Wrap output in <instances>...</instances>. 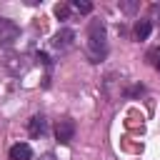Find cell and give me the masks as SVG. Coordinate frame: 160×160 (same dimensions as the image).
<instances>
[{
    "label": "cell",
    "mask_w": 160,
    "mask_h": 160,
    "mask_svg": "<svg viewBox=\"0 0 160 160\" xmlns=\"http://www.w3.org/2000/svg\"><path fill=\"white\" fill-rule=\"evenodd\" d=\"M88 55L92 62H100L105 55H108V42H105V25L100 20H92L90 22V30H88Z\"/></svg>",
    "instance_id": "6da1fadb"
},
{
    "label": "cell",
    "mask_w": 160,
    "mask_h": 160,
    "mask_svg": "<svg viewBox=\"0 0 160 160\" xmlns=\"http://www.w3.org/2000/svg\"><path fill=\"white\" fill-rule=\"evenodd\" d=\"M20 38V28L12 20H0V45H12Z\"/></svg>",
    "instance_id": "7a4b0ae2"
},
{
    "label": "cell",
    "mask_w": 160,
    "mask_h": 160,
    "mask_svg": "<svg viewBox=\"0 0 160 160\" xmlns=\"http://www.w3.org/2000/svg\"><path fill=\"white\" fill-rule=\"evenodd\" d=\"M72 42H75V32L70 30V28H60L58 32H55V38H52V48L55 50H70L72 48Z\"/></svg>",
    "instance_id": "3957f363"
},
{
    "label": "cell",
    "mask_w": 160,
    "mask_h": 160,
    "mask_svg": "<svg viewBox=\"0 0 160 160\" xmlns=\"http://www.w3.org/2000/svg\"><path fill=\"white\" fill-rule=\"evenodd\" d=\"M72 135H75V122H72L70 118L58 120V125H55V138H58L62 145H68V142L72 140Z\"/></svg>",
    "instance_id": "277c9868"
},
{
    "label": "cell",
    "mask_w": 160,
    "mask_h": 160,
    "mask_svg": "<svg viewBox=\"0 0 160 160\" xmlns=\"http://www.w3.org/2000/svg\"><path fill=\"white\" fill-rule=\"evenodd\" d=\"M28 130H30L32 138H42V135L48 132V120H45L42 115H32V118L28 120Z\"/></svg>",
    "instance_id": "5b68a950"
},
{
    "label": "cell",
    "mask_w": 160,
    "mask_h": 160,
    "mask_svg": "<svg viewBox=\"0 0 160 160\" xmlns=\"http://www.w3.org/2000/svg\"><path fill=\"white\" fill-rule=\"evenodd\" d=\"M8 155H10V160H30L32 158V150H30L28 142H15Z\"/></svg>",
    "instance_id": "8992f818"
},
{
    "label": "cell",
    "mask_w": 160,
    "mask_h": 160,
    "mask_svg": "<svg viewBox=\"0 0 160 160\" xmlns=\"http://www.w3.org/2000/svg\"><path fill=\"white\" fill-rule=\"evenodd\" d=\"M150 30H152V22L150 20H138L135 28H132V35H135V40H148Z\"/></svg>",
    "instance_id": "52a82bcc"
},
{
    "label": "cell",
    "mask_w": 160,
    "mask_h": 160,
    "mask_svg": "<svg viewBox=\"0 0 160 160\" xmlns=\"http://www.w3.org/2000/svg\"><path fill=\"white\" fill-rule=\"evenodd\" d=\"M72 8H75L78 12H82V15H88V12L92 10V2H88V0H75V2H72Z\"/></svg>",
    "instance_id": "ba28073f"
},
{
    "label": "cell",
    "mask_w": 160,
    "mask_h": 160,
    "mask_svg": "<svg viewBox=\"0 0 160 160\" xmlns=\"http://www.w3.org/2000/svg\"><path fill=\"white\" fill-rule=\"evenodd\" d=\"M120 10L130 15V12H135V10H138V2H120Z\"/></svg>",
    "instance_id": "9c48e42d"
},
{
    "label": "cell",
    "mask_w": 160,
    "mask_h": 160,
    "mask_svg": "<svg viewBox=\"0 0 160 160\" xmlns=\"http://www.w3.org/2000/svg\"><path fill=\"white\" fill-rule=\"evenodd\" d=\"M68 12H70V10H68V5H55V15H58V18H62V20H65V18H68Z\"/></svg>",
    "instance_id": "30bf717a"
},
{
    "label": "cell",
    "mask_w": 160,
    "mask_h": 160,
    "mask_svg": "<svg viewBox=\"0 0 160 160\" xmlns=\"http://www.w3.org/2000/svg\"><path fill=\"white\" fill-rule=\"evenodd\" d=\"M40 160H58V158H55V152H45V155H40Z\"/></svg>",
    "instance_id": "8fae6325"
},
{
    "label": "cell",
    "mask_w": 160,
    "mask_h": 160,
    "mask_svg": "<svg viewBox=\"0 0 160 160\" xmlns=\"http://www.w3.org/2000/svg\"><path fill=\"white\" fill-rule=\"evenodd\" d=\"M152 65H155V68H158V70H160V58H158V60H155V62H152Z\"/></svg>",
    "instance_id": "7c38bea8"
}]
</instances>
